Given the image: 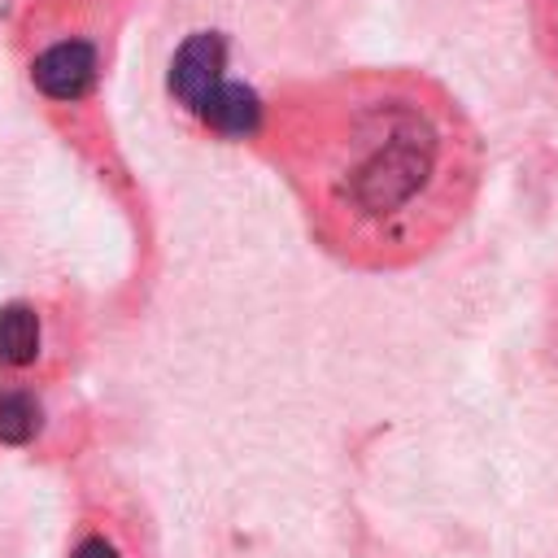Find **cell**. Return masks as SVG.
<instances>
[{
  "instance_id": "obj_1",
  "label": "cell",
  "mask_w": 558,
  "mask_h": 558,
  "mask_svg": "<svg viewBox=\"0 0 558 558\" xmlns=\"http://www.w3.org/2000/svg\"><path fill=\"white\" fill-rule=\"evenodd\" d=\"M262 135L314 240L357 270H401L436 253L484 174L471 118L418 70L305 83L266 109Z\"/></svg>"
},
{
  "instance_id": "obj_2",
  "label": "cell",
  "mask_w": 558,
  "mask_h": 558,
  "mask_svg": "<svg viewBox=\"0 0 558 558\" xmlns=\"http://www.w3.org/2000/svg\"><path fill=\"white\" fill-rule=\"evenodd\" d=\"M122 0H31L17 26L22 70L48 109L87 105L109 70Z\"/></svg>"
},
{
  "instance_id": "obj_3",
  "label": "cell",
  "mask_w": 558,
  "mask_h": 558,
  "mask_svg": "<svg viewBox=\"0 0 558 558\" xmlns=\"http://www.w3.org/2000/svg\"><path fill=\"white\" fill-rule=\"evenodd\" d=\"M170 96L214 135H262L266 105L235 78H227V44L214 31H196L170 57Z\"/></svg>"
},
{
  "instance_id": "obj_4",
  "label": "cell",
  "mask_w": 558,
  "mask_h": 558,
  "mask_svg": "<svg viewBox=\"0 0 558 558\" xmlns=\"http://www.w3.org/2000/svg\"><path fill=\"white\" fill-rule=\"evenodd\" d=\"M48 362V318L35 301L0 305V379H35Z\"/></svg>"
},
{
  "instance_id": "obj_5",
  "label": "cell",
  "mask_w": 558,
  "mask_h": 558,
  "mask_svg": "<svg viewBox=\"0 0 558 558\" xmlns=\"http://www.w3.org/2000/svg\"><path fill=\"white\" fill-rule=\"evenodd\" d=\"M44 432V401L35 379H0V445L26 449Z\"/></svg>"
},
{
  "instance_id": "obj_6",
  "label": "cell",
  "mask_w": 558,
  "mask_h": 558,
  "mask_svg": "<svg viewBox=\"0 0 558 558\" xmlns=\"http://www.w3.org/2000/svg\"><path fill=\"white\" fill-rule=\"evenodd\" d=\"M70 558H126V554H122V545H118L109 532L83 527V532L74 536V545H70Z\"/></svg>"
}]
</instances>
